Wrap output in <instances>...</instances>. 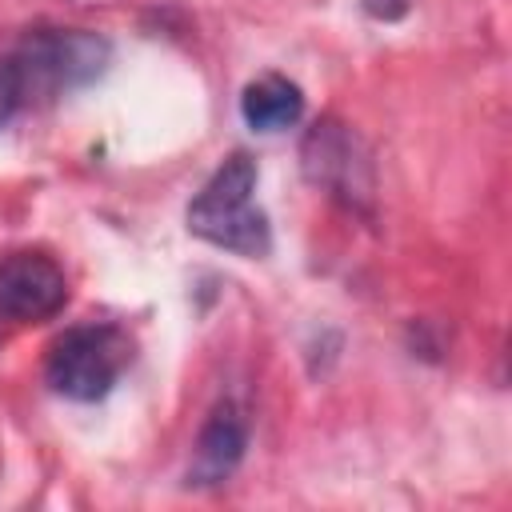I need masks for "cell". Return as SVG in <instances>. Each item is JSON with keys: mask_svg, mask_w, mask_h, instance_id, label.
Listing matches in <instances>:
<instances>
[{"mask_svg": "<svg viewBox=\"0 0 512 512\" xmlns=\"http://www.w3.org/2000/svg\"><path fill=\"white\" fill-rule=\"evenodd\" d=\"M8 56L16 60V72L32 104L40 96L76 92L100 80L112 64V44L80 28H32Z\"/></svg>", "mask_w": 512, "mask_h": 512, "instance_id": "obj_2", "label": "cell"}, {"mask_svg": "<svg viewBox=\"0 0 512 512\" xmlns=\"http://www.w3.org/2000/svg\"><path fill=\"white\" fill-rule=\"evenodd\" d=\"M244 448H248V420H244V412L232 400L216 404L212 416L204 420L200 436H196L192 464H188V484H196V488L224 484L236 472V464L244 460Z\"/></svg>", "mask_w": 512, "mask_h": 512, "instance_id": "obj_6", "label": "cell"}, {"mask_svg": "<svg viewBox=\"0 0 512 512\" xmlns=\"http://www.w3.org/2000/svg\"><path fill=\"white\" fill-rule=\"evenodd\" d=\"M24 104H28V92H24V80L16 72V60L0 56V124H8Z\"/></svg>", "mask_w": 512, "mask_h": 512, "instance_id": "obj_8", "label": "cell"}, {"mask_svg": "<svg viewBox=\"0 0 512 512\" xmlns=\"http://www.w3.org/2000/svg\"><path fill=\"white\" fill-rule=\"evenodd\" d=\"M300 172L312 188L328 192L352 212H368L376 196V172L364 140L336 116H320L300 140Z\"/></svg>", "mask_w": 512, "mask_h": 512, "instance_id": "obj_4", "label": "cell"}, {"mask_svg": "<svg viewBox=\"0 0 512 512\" xmlns=\"http://www.w3.org/2000/svg\"><path fill=\"white\" fill-rule=\"evenodd\" d=\"M128 360H132V352H128V336L120 328L76 324L52 340L48 360H44V380L64 400L92 404L116 388Z\"/></svg>", "mask_w": 512, "mask_h": 512, "instance_id": "obj_3", "label": "cell"}, {"mask_svg": "<svg viewBox=\"0 0 512 512\" xmlns=\"http://www.w3.org/2000/svg\"><path fill=\"white\" fill-rule=\"evenodd\" d=\"M240 116L252 132H284L304 116V92L288 76H256L240 96Z\"/></svg>", "mask_w": 512, "mask_h": 512, "instance_id": "obj_7", "label": "cell"}, {"mask_svg": "<svg viewBox=\"0 0 512 512\" xmlns=\"http://www.w3.org/2000/svg\"><path fill=\"white\" fill-rule=\"evenodd\" d=\"M256 160L248 152H232L208 180L204 188L192 196L184 220H188V232L224 248V252H236V256H248V260H260L268 256L272 248V224L264 216V208L252 200L256 196Z\"/></svg>", "mask_w": 512, "mask_h": 512, "instance_id": "obj_1", "label": "cell"}, {"mask_svg": "<svg viewBox=\"0 0 512 512\" xmlns=\"http://www.w3.org/2000/svg\"><path fill=\"white\" fill-rule=\"evenodd\" d=\"M364 12H372L380 20H396L408 12V0H364Z\"/></svg>", "mask_w": 512, "mask_h": 512, "instance_id": "obj_9", "label": "cell"}, {"mask_svg": "<svg viewBox=\"0 0 512 512\" xmlns=\"http://www.w3.org/2000/svg\"><path fill=\"white\" fill-rule=\"evenodd\" d=\"M68 304V276L64 268L36 248L4 252L0 256V316L16 324H36L56 316Z\"/></svg>", "mask_w": 512, "mask_h": 512, "instance_id": "obj_5", "label": "cell"}]
</instances>
